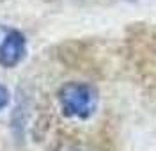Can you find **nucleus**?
I'll return each instance as SVG.
<instances>
[{
    "label": "nucleus",
    "mask_w": 156,
    "mask_h": 151,
    "mask_svg": "<svg viewBox=\"0 0 156 151\" xmlns=\"http://www.w3.org/2000/svg\"><path fill=\"white\" fill-rule=\"evenodd\" d=\"M58 101L64 116L89 119L98 107V91L83 82H68L58 91Z\"/></svg>",
    "instance_id": "nucleus-1"
},
{
    "label": "nucleus",
    "mask_w": 156,
    "mask_h": 151,
    "mask_svg": "<svg viewBox=\"0 0 156 151\" xmlns=\"http://www.w3.org/2000/svg\"><path fill=\"white\" fill-rule=\"evenodd\" d=\"M25 52H27V43L23 34L18 30H9L4 41L0 43V66L14 68L25 57Z\"/></svg>",
    "instance_id": "nucleus-2"
},
{
    "label": "nucleus",
    "mask_w": 156,
    "mask_h": 151,
    "mask_svg": "<svg viewBox=\"0 0 156 151\" xmlns=\"http://www.w3.org/2000/svg\"><path fill=\"white\" fill-rule=\"evenodd\" d=\"M9 105V91L0 84V110H4Z\"/></svg>",
    "instance_id": "nucleus-3"
}]
</instances>
